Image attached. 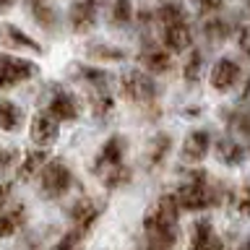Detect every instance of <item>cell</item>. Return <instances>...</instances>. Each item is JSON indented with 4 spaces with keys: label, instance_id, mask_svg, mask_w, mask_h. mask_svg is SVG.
<instances>
[{
    "label": "cell",
    "instance_id": "obj_1",
    "mask_svg": "<svg viewBox=\"0 0 250 250\" xmlns=\"http://www.w3.org/2000/svg\"><path fill=\"white\" fill-rule=\"evenodd\" d=\"M175 198L180 203V208H188V211H203L214 203V190H211V183H208V175L203 169H195V172H188V177L180 183Z\"/></svg>",
    "mask_w": 250,
    "mask_h": 250
},
{
    "label": "cell",
    "instance_id": "obj_2",
    "mask_svg": "<svg viewBox=\"0 0 250 250\" xmlns=\"http://www.w3.org/2000/svg\"><path fill=\"white\" fill-rule=\"evenodd\" d=\"M37 180H39V195L47 201H60L73 188V172L62 159H50L37 175Z\"/></svg>",
    "mask_w": 250,
    "mask_h": 250
},
{
    "label": "cell",
    "instance_id": "obj_3",
    "mask_svg": "<svg viewBox=\"0 0 250 250\" xmlns=\"http://www.w3.org/2000/svg\"><path fill=\"white\" fill-rule=\"evenodd\" d=\"M177 216H180V203L175 195H162L144 216V232L146 234H164V232H177Z\"/></svg>",
    "mask_w": 250,
    "mask_h": 250
},
{
    "label": "cell",
    "instance_id": "obj_4",
    "mask_svg": "<svg viewBox=\"0 0 250 250\" xmlns=\"http://www.w3.org/2000/svg\"><path fill=\"white\" fill-rule=\"evenodd\" d=\"M120 91L125 99L138 102V104H148V102L156 99V91L159 89H156L154 78H148L144 70H128L120 78Z\"/></svg>",
    "mask_w": 250,
    "mask_h": 250
},
{
    "label": "cell",
    "instance_id": "obj_5",
    "mask_svg": "<svg viewBox=\"0 0 250 250\" xmlns=\"http://www.w3.org/2000/svg\"><path fill=\"white\" fill-rule=\"evenodd\" d=\"M39 68L31 60L13 58V55H0V89H13L29 78H34Z\"/></svg>",
    "mask_w": 250,
    "mask_h": 250
},
{
    "label": "cell",
    "instance_id": "obj_6",
    "mask_svg": "<svg viewBox=\"0 0 250 250\" xmlns=\"http://www.w3.org/2000/svg\"><path fill=\"white\" fill-rule=\"evenodd\" d=\"M58 133H60V123L47 109H39L34 115V120H31V128H29V136L37 144V148H50L58 141Z\"/></svg>",
    "mask_w": 250,
    "mask_h": 250
},
{
    "label": "cell",
    "instance_id": "obj_7",
    "mask_svg": "<svg viewBox=\"0 0 250 250\" xmlns=\"http://www.w3.org/2000/svg\"><path fill=\"white\" fill-rule=\"evenodd\" d=\"M123 156H125V138L123 136H109L104 141V146L99 148L97 159H94V172H97V175H104V172L120 167Z\"/></svg>",
    "mask_w": 250,
    "mask_h": 250
},
{
    "label": "cell",
    "instance_id": "obj_8",
    "mask_svg": "<svg viewBox=\"0 0 250 250\" xmlns=\"http://www.w3.org/2000/svg\"><path fill=\"white\" fill-rule=\"evenodd\" d=\"M47 112H50L58 123H73L78 112H81V107H78V99L73 97V94L62 91V89H55L50 102H47Z\"/></svg>",
    "mask_w": 250,
    "mask_h": 250
},
{
    "label": "cell",
    "instance_id": "obj_9",
    "mask_svg": "<svg viewBox=\"0 0 250 250\" xmlns=\"http://www.w3.org/2000/svg\"><path fill=\"white\" fill-rule=\"evenodd\" d=\"M99 3L102 0H76L70 5V13H68V21L73 31L83 34V31H91L94 23H97V13H99Z\"/></svg>",
    "mask_w": 250,
    "mask_h": 250
},
{
    "label": "cell",
    "instance_id": "obj_10",
    "mask_svg": "<svg viewBox=\"0 0 250 250\" xmlns=\"http://www.w3.org/2000/svg\"><path fill=\"white\" fill-rule=\"evenodd\" d=\"M99 214H102V206L91 198H78L68 206V219L73 222V229H78V232L89 229V227L99 219Z\"/></svg>",
    "mask_w": 250,
    "mask_h": 250
},
{
    "label": "cell",
    "instance_id": "obj_11",
    "mask_svg": "<svg viewBox=\"0 0 250 250\" xmlns=\"http://www.w3.org/2000/svg\"><path fill=\"white\" fill-rule=\"evenodd\" d=\"M240 76H242L240 62L232 60V58H222V60H216L214 68H211V86H214L216 91H229L232 86H237Z\"/></svg>",
    "mask_w": 250,
    "mask_h": 250
},
{
    "label": "cell",
    "instance_id": "obj_12",
    "mask_svg": "<svg viewBox=\"0 0 250 250\" xmlns=\"http://www.w3.org/2000/svg\"><path fill=\"white\" fill-rule=\"evenodd\" d=\"M190 250H224L208 219H198L190 227Z\"/></svg>",
    "mask_w": 250,
    "mask_h": 250
},
{
    "label": "cell",
    "instance_id": "obj_13",
    "mask_svg": "<svg viewBox=\"0 0 250 250\" xmlns=\"http://www.w3.org/2000/svg\"><path fill=\"white\" fill-rule=\"evenodd\" d=\"M0 44L8 47V50H29V52H42V47H39L34 39H31L26 31H21L19 26H13V23H3L0 26Z\"/></svg>",
    "mask_w": 250,
    "mask_h": 250
},
{
    "label": "cell",
    "instance_id": "obj_14",
    "mask_svg": "<svg viewBox=\"0 0 250 250\" xmlns=\"http://www.w3.org/2000/svg\"><path fill=\"white\" fill-rule=\"evenodd\" d=\"M208 148H211V133L208 130H193L183 144V162H188V164L201 162L208 154Z\"/></svg>",
    "mask_w": 250,
    "mask_h": 250
},
{
    "label": "cell",
    "instance_id": "obj_15",
    "mask_svg": "<svg viewBox=\"0 0 250 250\" xmlns=\"http://www.w3.org/2000/svg\"><path fill=\"white\" fill-rule=\"evenodd\" d=\"M50 162L47 159V148H34V151H26L23 154V162H19V169H16V175H19L21 183H31V180H37V175L42 172V167Z\"/></svg>",
    "mask_w": 250,
    "mask_h": 250
},
{
    "label": "cell",
    "instance_id": "obj_16",
    "mask_svg": "<svg viewBox=\"0 0 250 250\" xmlns=\"http://www.w3.org/2000/svg\"><path fill=\"white\" fill-rule=\"evenodd\" d=\"M162 42H164V50H169V52H185L188 47H190V42H193L188 23H172V26H164Z\"/></svg>",
    "mask_w": 250,
    "mask_h": 250
},
{
    "label": "cell",
    "instance_id": "obj_17",
    "mask_svg": "<svg viewBox=\"0 0 250 250\" xmlns=\"http://www.w3.org/2000/svg\"><path fill=\"white\" fill-rule=\"evenodd\" d=\"M172 151V138L167 133H159V136H154L148 141V148H146V164L148 169H159L164 162H167V156Z\"/></svg>",
    "mask_w": 250,
    "mask_h": 250
},
{
    "label": "cell",
    "instance_id": "obj_18",
    "mask_svg": "<svg viewBox=\"0 0 250 250\" xmlns=\"http://www.w3.org/2000/svg\"><path fill=\"white\" fill-rule=\"evenodd\" d=\"M26 222V208L23 206H8L0 211V240L13 237L16 232L23 227Z\"/></svg>",
    "mask_w": 250,
    "mask_h": 250
},
{
    "label": "cell",
    "instance_id": "obj_19",
    "mask_svg": "<svg viewBox=\"0 0 250 250\" xmlns=\"http://www.w3.org/2000/svg\"><path fill=\"white\" fill-rule=\"evenodd\" d=\"M141 62L148 73H167L172 68V58L164 47H148V50L141 52Z\"/></svg>",
    "mask_w": 250,
    "mask_h": 250
},
{
    "label": "cell",
    "instance_id": "obj_20",
    "mask_svg": "<svg viewBox=\"0 0 250 250\" xmlns=\"http://www.w3.org/2000/svg\"><path fill=\"white\" fill-rule=\"evenodd\" d=\"M23 123V109L11 99H0V130L16 133Z\"/></svg>",
    "mask_w": 250,
    "mask_h": 250
},
{
    "label": "cell",
    "instance_id": "obj_21",
    "mask_svg": "<svg viewBox=\"0 0 250 250\" xmlns=\"http://www.w3.org/2000/svg\"><path fill=\"white\" fill-rule=\"evenodd\" d=\"M214 154L222 164H232V167L245 159V148H242L234 138H219L216 146H214Z\"/></svg>",
    "mask_w": 250,
    "mask_h": 250
},
{
    "label": "cell",
    "instance_id": "obj_22",
    "mask_svg": "<svg viewBox=\"0 0 250 250\" xmlns=\"http://www.w3.org/2000/svg\"><path fill=\"white\" fill-rule=\"evenodd\" d=\"M156 19H159V23H164V26L185 23V11H183V5H177V3H162L156 8Z\"/></svg>",
    "mask_w": 250,
    "mask_h": 250
},
{
    "label": "cell",
    "instance_id": "obj_23",
    "mask_svg": "<svg viewBox=\"0 0 250 250\" xmlns=\"http://www.w3.org/2000/svg\"><path fill=\"white\" fill-rule=\"evenodd\" d=\"M31 8H34V16L39 21V26L44 29H55V23H58V13H55V8L47 3V0H31Z\"/></svg>",
    "mask_w": 250,
    "mask_h": 250
},
{
    "label": "cell",
    "instance_id": "obj_24",
    "mask_svg": "<svg viewBox=\"0 0 250 250\" xmlns=\"http://www.w3.org/2000/svg\"><path fill=\"white\" fill-rule=\"evenodd\" d=\"M91 112L97 115V117H104L112 112V107H115V99H112V94H109V89H99V91H91Z\"/></svg>",
    "mask_w": 250,
    "mask_h": 250
},
{
    "label": "cell",
    "instance_id": "obj_25",
    "mask_svg": "<svg viewBox=\"0 0 250 250\" xmlns=\"http://www.w3.org/2000/svg\"><path fill=\"white\" fill-rule=\"evenodd\" d=\"M229 31H232V26L222 19H208L203 23V34H206L211 42H224V39L229 37Z\"/></svg>",
    "mask_w": 250,
    "mask_h": 250
},
{
    "label": "cell",
    "instance_id": "obj_26",
    "mask_svg": "<svg viewBox=\"0 0 250 250\" xmlns=\"http://www.w3.org/2000/svg\"><path fill=\"white\" fill-rule=\"evenodd\" d=\"M89 55L94 60H123L125 52L117 50V47H109V44H91L89 47Z\"/></svg>",
    "mask_w": 250,
    "mask_h": 250
},
{
    "label": "cell",
    "instance_id": "obj_27",
    "mask_svg": "<svg viewBox=\"0 0 250 250\" xmlns=\"http://www.w3.org/2000/svg\"><path fill=\"white\" fill-rule=\"evenodd\" d=\"M133 16V3L130 0H115L112 3V23L117 26H123V23H128Z\"/></svg>",
    "mask_w": 250,
    "mask_h": 250
},
{
    "label": "cell",
    "instance_id": "obj_28",
    "mask_svg": "<svg viewBox=\"0 0 250 250\" xmlns=\"http://www.w3.org/2000/svg\"><path fill=\"white\" fill-rule=\"evenodd\" d=\"M102 177H104V185H107V188H120V185H125V183L130 180V169L120 164V167H115V169L104 172Z\"/></svg>",
    "mask_w": 250,
    "mask_h": 250
},
{
    "label": "cell",
    "instance_id": "obj_29",
    "mask_svg": "<svg viewBox=\"0 0 250 250\" xmlns=\"http://www.w3.org/2000/svg\"><path fill=\"white\" fill-rule=\"evenodd\" d=\"M201 68H203V55L198 50H193L190 55H188V62H185V78L188 81H198Z\"/></svg>",
    "mask_w": 250,
    "mask_h": 250
},
{
    "label": "cell",
    "instance_id": "obj_30",
    "mask_svg": "<svg viewBox=\"0 0 250 250\" xmlns=\"http://www.w3.org/2000/svg\"><path fill=\"white\" fill-rule=\"evenodd\" d=\"M234 208H237V214L250 216V183L240 185L237 195H234Z\"/></svg>",
    "mask_w": 250,
    "mask_h": 250
},
{
    "label": "cell",
    "instance_id": "obj_31",
    "mask_svg": "<svg viewBox=\"0 0 250 250\" xmlns=\"http://www.w3.org/2000/svg\"><path fill=\"white\" fill-rule=\"evenodd\" d=\"M78 242H81V232L70 229V232H65L58 242H55L52 250H81V248H78Z\"/></svg>",
    "mask_w": 250,
    "mask_h": 250
},
{
    "label": "cell",
    "instance_id": "obj_32",
    "mask_svg": "<svg viewBox=\"0 0 250 250\" xmlns=\"http://www.w3.org/2000/svg\"><path fill=\"white\" fill-rule=\"evenodd\" d=\"M11 195H13V185L3 180V183H0V211L11 206Z\"/></svg>",
    "mask_w": 250,
    "mask_h": 250
},
{
    "label": "cell",
    "instance_id": "obj_33",
    "mask_svg": "<svg viewBox=\"0 0 250 250\" xmlns=\"http://www.w3.org/2000/svg\"><path fill=\"white\" fill-rule=\"evenodd\" d=\"M13 162H16V154L11 151V148H0V175H3Z\"/></svg>",
    "mask_w": 250,
    "mask_h": 250
},
{
    "label": "cell",
    "instance_id": "obj_34",
    "mask_svg": "<svg viewBox=\"0 0 250 250\" xmlns=\"http://www.w3.org/2000/svg\"><path fill=\"white\" fill-rule=\"evenodd\" d=\"M237 42H240V50L250 58V26H242L240 29V37H237Z\"/></svg>",
    "mask_w": 250,
    "mask_h": 250
},
{
    "label": "cell",
    "instance_id": "obj_35",
    "mask_svg": "<svg viewBox=\"0 0 250 250\" xmlns=\"http://www.w3.org/2000/svg\"><path fill=\"white\" fill-rule=\"evenodd\" d=\"M237 128H240V133H242V136H250V112L240 117V123H237Z\"/></svg>",
    "mask_w": 250,
    "mask_h": 250
},
{
    "label": "cell",
    "instance_id": "obj_36",
    "mask_svg": "<svg viewBox=\"0 0 250 250\" xmlns=\"http://www.w3.org/2000/svg\"><path fill=\"white\" fill-rule=\"evenodd\" d=\"M198 5L203 11H216V8H222V0H198Z\"/></svg>",
    "mask_w": 250,
    "mask_h": 250
},
{
    "label": "cell",
    "instance_id": "obj_37",
    "mask_svg": "<svg viewBox=\"0 0 250 250\" xmlns=\"http://www.w3.org/2000/svg\"><path fill=\"white\" fill-rule=\"evenodd\" d=\"M16 3V0H0V13H3V11H8V8H11Z\"/></svg>",
    "mask_w": 250,
    "mask_h": 250
},
{
    "label": "cell",
    "instance_id": "obj_38",
    "mask_svg": "<svg viewBox=\"0 0 250 250\" xmlns=\"http://www.w3.org/2000/svg\"><path fill=\"white\" fill-rule=\"evenodd\" d=\"M237 250H250V237H248V240H245V242H242V245H240V248H237Z\"/></svg>",
    "mask_w": 250,
    "mask_h": 250
}]
</instances>
